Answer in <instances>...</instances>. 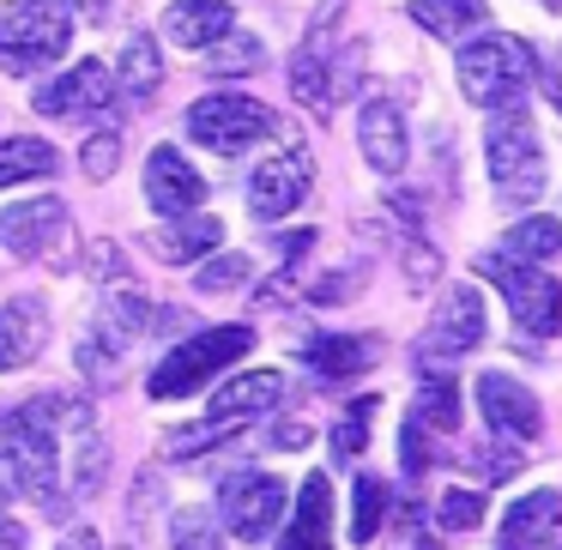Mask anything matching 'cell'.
Returning <instances> with one entry per match:
<instances>
[{
  "label": "cell",
  "mask_w": 562,
  "mask_h": 550,
  "mask_svg": "<svg viewBox=\"0 0 562 550\" xmlns=\"http://www.w3.org/2000/svg\"><path fill=\"white\" fill-rule=\"evenodd\" d=\"M243 279H248V255H218V260H200V272H194V284H200L206 296L236 291Z\"/></svg>",
  "instance_id": "35"
},
{
  "label": "cell",
  "mask_w": 562,
  "mask_h": 550,
  "mask_svg": "<svg viewBox=\"0 0 562 550\" xmlns=\"http://www.w3.org/2000/svg\"><path fill=\"white\" fill-rule=\"evenodd\" d=\"M188 134L206 151H224V158H231V151L279 134V115L260 98H248V91H212V98H200L194 110H188Z\"/></svg>",
  "instance_id": "7"
},
{
  "label": "cell",
  "mask_w": 562,
  "mask_h": 550,
  "mask_svg": "<svg viewBox=\"0 0 562 550\" xmlns=\"http://www.w3.org/2000/svg\"><path fill=\"white\" fill-rule=\"evenodd\" d=\"M400 465H405L412 478H424V472H429V429H417L412 417L400 424Z\"/></svg>",
  "instance_id": "37"
},
{
  "label": "cell",
  "mask_w": 562,
  "mask_h": 550,
  "mask_svg": "<svg viewBox=\"0 0 562 550\" xmlns=\"http://www.w3.org/2000/svg\"><path fill=\"white\" fill-rule=\"evenodd\" d=\"M0 243L7 255L19 260H37V255H61L67 243V206L61 200H13V206L0 212Z\"/></svg>",
  "instance_id": "12"
},
{
  "label": "cell",
  "mask_w": 562,
  "mask_h": 550,
  "mask_svg": "<svg viewBox=\"0 0 562 550\" xmlns=\"http://www.w3.org/2000/svg\"><path fill=\"white\" fill-rule=\"evenodd\" d=\"M308 436H315V429H308L303 417H284L279 436H272V441H279V448H308Z\"/></svg>",
  "instance_id": "42"
},
{
  "label": "cell",
  "mask_w": 562,
  "mask_h": 550,
  "mask_svg": "<svg viewBox=\"0 0 562 550\" xmlns=\"http://www.w3.org/2000/svg\"><path fill=\"white\" fill-rule=\"evenodd\" d=\"M55 146H43V139L31 134H13V139H0V188H13V182H43V176H55Z\"/></svg>",
  "instance_id": "25"
},
{
  "label": "cell",
  "mask_w": 562,
  "mask_h": 550,
  "mask_svg": "<svg viewBox=\"0 0 562 550\" xmlns=\"http://www.w3.org/2000/svg\"><path fill=\"white\" fill-rule=\"evenodd\" d=\"M538 74H544V61H538L520 37H477V43L460 49V91L477 103V110L514 103Z\"/></svg>",
  "instance_id": "4"
},
{
  "label": "cell",
  "mask_w": 562,
  "mask_h": 550,
  "mask_svg": "<svg viewBox=\"0 0 562 550\" xmlns=\"http://www.w3.org/2000/svg\"><path fill=\"white\" fill-rule=\"evenodd\" d=\"M477 272L508 296V315H514V327H520V333H532V339H550V333H557L562 291H557V279H550L544 267L514 260V255H484V260H477Z\"/></svg>",
  "instance_id": "6"
},
{
  "label": "cell",
  "mask_w": 562,
  "mask_h": 550,
  "mask_svg": "<svg viewBox=\"0 0 562 550\" xmlns=\"http://www.w3.org/2000/svg\"><path fill=\"white\" fill-rule=\"evenodd\" d=\"M13 496H25V484H19V465H13V453H0V514L13 508Z\"/></svg>",
  "instance_id": "41"
},
{
  "label": "cell",
  "mask_w": 562,
  "mask_h": 550,
  "mask_svg": "<svg viewBox=\"0 0 562 550\" xmlns=\"http://www.w3.org/2000/svg\"><path fill=\"white\" fill-rule=\"evenodd\" d=\"M164 79V61H158V43L151 37H127L122 43V61H115V86L127 91V98H151Z\"/></svg>",
  "instance_id": "27"
},
{
  "label": "cell",
  "mask_w": 562,
  "mask_h": 550,
  "mask_svg": "<svg viewBox=\"0 0 562 550\" xmlns=\"http://www.w3.org/2000/svg\"><path fill=\"white\" fill-rule=\"evenodd\" d=\"M484 296L472 291V284H453L448 291V303H441V315H436V327H429V339L417 345V369L424 375H448L453 369V357H465L472 345H484Z\"/></svg>",
  "instance_id": "9"
},
{
  "label": "cell",
  "mask_w": 562,
  "mask_h": 550,
  "mask_svg": "<svg viewBox=\"0 0 562 550\" xmlns=\"http://www.w3.org/2000/svg\"><path fill=\"white\" fill-rule=\"evenodd\" d=\"M477 412H484L490 436L532 441L538 429H544V405H538V393L526 388L520 375H502V369H490V375H477Z\"/></svg>",
  "instance_id": "10"
},
{
  "label": "cell",
  "mask_w": 562,
  "mask_h": 550,
  "mask_svg": "<svg viewBox=\"0 0 562 550\" xmlns=\"http://www.w3.org/2000/svg\"><path fill=\"white\" fill-rule=\"evenodd\" d=\"M79 164H86L91 182H110L115 164H122V134H115V127H98V134L86 139V151H79Z\"/></svg>",
  "instance_id": "34"
},
{
  "label": "cell",
  "mask_w": 562,
  "mask_h": 550,
  "mask_svg": "<svg viewBox=\"0 0 562 550\" xmlns=\"http://www.w3.org/2000/svg\"><path fill=\"white\" fill-rule=\"evenodd\" d=\"M218 243H224V224L218 218H194V212L176 218V224H164V231H151V255L176 260V267H182V260H206Z\"/></svg>",
  "instance_id": "23"
},
{
  "label": "cell",
  "mask_w": 562,
  "mask_h": 550,
  "mask_svg": "<svg viewBox=\"0 0 562 550\" xmlns=\"http://www.w3.org/2000/svg\"><path fill=\"white\" fill-rule=\"evenodd\" d=\"M412 25H424L429 37H465L490 25V7L484 0H412Z\"/></svg>",
  "instance_id": "24"
},
{
  "label": "cell",
  "mask_w": 562,
  "mask_h": 550,
  "mask_svg": "<svg viewBox=\"0 0 562 550\" xmlns=\"http://www.w3.org/2000/svg\"><path fill=\"white\" fill-rule=\"evenodd\" d=\"M236 13L224 0H170V13H164V37L176 49H212L218 37H231Z\"/></svg>",
  "instance_id": "21"
},
{
  "label": "cell",
  "mask_w": 562,
  "mask_h": 550,
  "mask_svg": "<svg viewBox=\"0 0 562 550\" xmlns=\"http://www.w3.org/2000/svg\"><path fill=\"white\" fill-rule=\"evenodd\" d=\"M436 514H441V532H472L477 520H484V496L477 490H448V496L436 502Z\"/></svg>",
  "instance_id": "33"
},
{
  "label": "cell",
  "mask_w": 562,
  "mask_h": 550,
  "mask_svg": "<svg viewBox=\"0 0 562 550\" xmlns=\"http://www.w3.org/2000/svg\"><path fill=\"white\" fill-rule=\"evenodd\" d=\"M74 43V19L43 7V0H7L0 7V67L19 79L55 67Z\"/></svg>",
  "instance_id": "5"
},
{
  "label": "cell",
  "mask_w": 562,
  "mask_h": 550,
  "mask_svg": "<svg viewBox=\"0 0 562 550\" xmlns=\"http://www.w3.org/2000/svg\"><path fill=\"white\" fill-rule=\"evenodd\" d=\"M248 351H255V327H206V333L176 345V351L151 369L146 388H151V400H188V393H200L212 375L243 363Z\"/></svg>",
  "instance_id": "3"
},
{
  "label": "cell",
  "mask_w": 562,
  "mask_h": 550,
  "mask_svg": "<svg viewBox=\"0 0 562 550\" xmlns=\"http://www.w3.org/2000/svg\"><path fill=\"white\" fill-rule=\"evenodd\" d=\"M284 502H291V490H284L272 472H231V478H224V490H218V520H224V532H231V538L260 545V538L279 532Z\"/></svg>",
  "instance_id": "8"
},
{
  "label": "cell",
  "mask_w": 562,
  "mask_h": 550,
  "mask_svg": "<svg viewBox=\"0 0 562 550\" xmlns=\"http://www.w3.org/2000/svg\"><path fill=\"white\" fill-rule=\"evenodd\" d=\"M170 538H176V550H224L218 526H212L200 508H182V514H176V520H170Z\"/></svg>",
  "instance_id": "36"
},
{
  "label": "cell",
  "mask_w": 562,
  "mask_h": 550,
  "mask_svg": "<svg viewBox=\"0 0 562 550\" xmlns=\"http://www.w3.org/2000/svg\"><path fill=\"white\" fill-rule=\"evenodd\" d=\"M61 441H74V460H61V472H67V502H79V496H91V490L103 484V436H98V417H91V405L86 400H61Z\"/></svg>",
  "instance_id": "14"
},
{
  "label": "cell",
  "mask_w": 562,
  "mask_h": 550,
  "mask_svg": "<svg viewBox=\"0 0 562 550\" xmlns=\"http://www.w3.org/2000/svg\"><path fill=\"white\" fill-rule=\"evenodd\" d=\"M502 255L514 260H532V267H544V260L562 255V218H544V212H532V218H520L508 231V248Z\"/></svg>",
  "instance_id": "28"
},
{
  "label": "cell",
  "mask_w": 562,
  "mask_h": 550,
  "mask_svg": "<svg viewBox=\"0 0 562 550\" xmlns=\"http://www.w3.org/2000/svg\"><path fill=\"white\" fill-rule=\"evenodd\" d=\"M0 453H13L19 484L25 496H37L49 514H67V490H61V400L43 393L25 400L0 417Z\"/></svg>",
  "instance_id": "1"
},
{
  "label": "cell",
  "mask_w": 562,
  "mask_h": 550,
  "mask_svg": "<svg viewBox=\"0 0 562 550\" xmlns=\"http://www.w3.org/2000/svg\"><path fill=\"white\" fill-rule=\"evenodd\" d=\"M405 267H412V291H429V284L441 279V260L429 255L424 243H405Z\"/></svg>",
  "instance_id": "39"
},
{
  "label": "cell",
  "mask_w": 562,
  "mask_h": 550,
  "mask_svg": "<svg viewBox=\"0 0 562 550\" xmlns=\"http://www.w3.org/2000/svg\"><path fill=\"white\" fill-rule=\"evenodd\" d=\"M412 424L429 429V436H448L460 424V388H453V375H424V388L412 400Z\"/></svg>",
  "instance_id": "26"
},
{
  "label": "cell",
  "mask_w": 562,
  "mask_h": 550,
  "mask_svg": "<svg viewBox=\"0 0 562 550\" xmlns=\"http://www.w3.org/2000/svg\"><path fill=\"white\" fill-rule=\"evenodd\" d=\"M562 532V496L557 490H532L502 514V545L496 550H544V538Z\"/></svg>",
  "instance_id": "19"
},
{
  "label": "cell",
  "mask_w": 562,
  "mask_h": 550,
  "mask_svg": "<svg viewBox=\"0 0 562 550\" xmlns=\"http://www.w3.org/2000/svg\"><path fill=\"white\" fill-rule=\"evenodd\" d=\"M279 400H284V375H279V369H255V375L218 381V393L206 400V417L243 424V417H255V412H272Z\"/></svg>",
  "instance_id": "20"
},
{
  "label": "cell",
  "mask_w": 562,
  "mask_h": 550,
  "mask_svg": "<svg viewBox=\"0 0 562 550\" xmlns=\"http://www.w3.org/2000/svg\"><path fill=\"white\" fill-rule=\"evenodd\" d=\"M477 472H484L490 484H508V478L520 472V453H514L508 441H490V448L477 453Z\"/></svg>",
  "instance_id": "38"
},
{
  "label": "cell",
  "mask_w": 562,
  "mask_h": 550,
  "mask_svg": "<svg viewBox=\"0 0 562 550\" xmlns=\"http://www.w3.org/2000/svg\"><path fill=\"white\" fill-rule=\"evenodd\" d=\"M267 61V49H260V37H218L206 49V74H218V79H231V74H255V67Z\"/></svg>",
  "instance_id": "30"
},
{
  "label": "cell",
  "mask_w": 562,
  "mask_h": 550,
  "mask_svg": "<svg viewBox=\"0 0 562 550\" xmlns=\"http://www.w3.org/2000/svg\"><path fill=\"white\" fill-rule=\"evenodd\" d=\"M484 151H490V176H496V200L502 206H532L550 182V164H544V146H538V127L520 103H502L490 115V134H484Z\"/></svg>",
  "instance_id": "2"
},
{
  "label": "cell",
  "mask_w": 562,
  "mask_h": 550,
  "mask_svg": "<svg viewBox=\"0 0 562 550\" xmlns=\"http://www.w3.org/2000/svg\"><path fill=\"white\" fill-rule=\"evenodd\" d=\"M303 194H308V158H272L248 176V212H255L260 224L291 218V212L303 206Z\"/></svg>",
  "instance_id": "16"
},
{
  "label": "cell",
  "mask_w": 562,
  "mask_h": 550,
  "mask_svg": "<svg viewBox=\"0 0 562 550\" xmlns=\"http://www.w3.org/2000/svg\"><path fill=\"white\" fill-rule=\"evenodd\" d=\"M43 345H49V308L37 296L0 303V369H25Z\"/></svg>",
  "instance_id": "18"
},
{
  "label": "cell",
  "mask_w": 562,
  "mask_h": 550,
  "mask_svg": "<svg viewBox=\"0 0 562 550\" xmlns=\"http://www.w3.org/2000/svg\"><path fill=\"white\" fill-rule=\"evenodd\" d=\"M43 7H55V13H67V19H86V25H103V19H110V0H43Z\"/></svg>",
  "instance_id": "40"
},
{
  "label": "cell",
  "mask_w": 562,
  "mask_h": 550,
  "mask_svg": "<svg viewBox=\"0 0 562 550\" xmlns=\"http://www.w3.org/2000/svg\"><path fill=\"white\" fill-rule=\"evenodd\" d=\"M291 91L315 115H333V103H339V91H345V49H339V37L315 31V37L296 43V55H291Z\"/></svg>",
  "instance_id": "11"
},
{
  "label": "cell",
  "mask_w": 562,
  "mask_h": 550,
  "mask_svg": "<svg viewBox=\"0 0 562 550\" xmlns=\"http://www.w3.org/2000/svg\"><path fill=\"white\" fill-rule=\"evenodd\" d=\"M544 7H562V0H544Z\"/></svg>",
  "instance_id": "45"
},
{
  "label": "cell",
  "mask_w": 562,
  "mask_h": 550,
  "mask_svg": "<svg viewBox=\"0 0 562 550\" xmlns=\"http://www.w3.org/2000/svg\"><path fill=\"white\" fill-rule=\"evenodd\" d=\"M55 550H103V545H98V532H86V526H79V532H67Z\"/></svg>",
  "instance_id": "43"
},
{
  "label": "cell",
  "mask_w": 562,
  "mask_h": 550,
  "mask_svg": "<svg viewBox=\"0 0 562 550\" xmlns=\"http://www.w3.org/2000/svg\"><path fill=\"white\" fill-rule=\"evenodd\" d=\"M0 550H25V526H13V520H0Z\"/></svg>",
  "instance_id": "44"
},
{
  "label": "cell",
  "mask_w": 562,
  "mask_h": 550,
  "mask_svg": "<svg viewBox=\"0 0 562 550\" xmlns=\"http://www.w3.org/2000/svg\"><path fill=\"white\" fill-rule=\"evenodd\" d=\"M375 363V345L369 339H315L308 345V369L321 381H339V375H357V369Z\"/></svg>",
  "instance_id": "29"
},
{
  "label": "cell",
  "mask_w": 562,
  "mask_h": 550,
  "mask_svg": "<svg viewBox=\"0 0 562 550\" xmlns=\"http://www.w3.org/2000/svg\"><path fill=\"white\" fill-rule=\"evenodd\" d=\"M115 98V79L103 61H79L67 67L61 79H49V86H37V110L43 115H103Z\"/></svg>",
  "instance_id": "15"
},
{
  "label": "cell",
  "mask_w": 562,
  "mask_h": 550,
  "mask_svg": "<svg viewBox=\"0 0 562 550\" xmlns=\"http://www.w3.org/2000/svg\"><path fill=\"white\" fill-rule=\"evenodd\" d=\"M381 508H387V484L375 472L357 478V508H351V545H369L381 532Z\"/></svg>",
  "instance_id": "31"
},
{
  "label": "cell",
  "mask_w": 562,
  "mask_h": 550,
  "mask_svg": "<svg viewBox=\"0 0 562 550\" xmlns=\"http://www.w3.org/2000/svg\"><path fill=\"white\" fill-rule=\"evenodd\" d=\"M369 417H375V400H357L351 412L333 424V453H339V460H357V453L369 448Z\"/></svg>",
  "instance_id": "32"
},
{
  "label": "cell",
  "mask_w": 562,
  "mask_h": 550,
  "mask_svg": "<svg viewBox=\"0 0 562 550\" xmlns=\"http://www.w3.org/2000/svg\"><path fill=\"white\" fill-rule=\"evenodd\" d=\"M333 545V490L321 472L303 478V496H296V520L284 526L279 550H327Z\"/></svg>",
  "instance_id": "22"
},
{
  "label": "cell",
  "mask_w": 562,
  "mask_h": 550,
  "mask_svg": "<svg viewBox=\"0 0 562 550\" xmlns=\"http://www.w3.org/2000/svg\"><path fill=\"white\" fill-rule=\"evenodd\" d=\"M357 146H363L369 170L375 176H400L405 170V151H412V139H405V115L400 103H363V115H357Z\"/></svg>",
  "instance_id": "17"
},
{
  "label": "cell",
  "mask_w": 562,
  "mask_h": 550,
  "mask_svg": "<svg viewBox=\"0 0 562 550\" xmlns=\"http://www.w3.org/2000/svg\"><path fill=\"white\" fill-rule=\"evenodd\" d=\"M146 200L158 206V218H188V212H200V200H206V176H200L176 146H158L146 158Z\"/></svg>",
  "instance_id": "13"
}]
</instances>
